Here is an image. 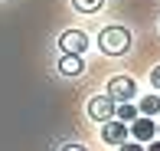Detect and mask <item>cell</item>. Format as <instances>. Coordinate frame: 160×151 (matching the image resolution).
Instances as JSON below:
<instances>
[{"label":"cell","mask_w":160,"mask_h":151,"mask_svg":"<svg viewBox=\"0 0 160 151\" xmlns=\"http://www.w3.org/2000/svg\"><path fill=\"white\" fill-rule=\"evenodd\" d=\"M137 112H141L144 118L157 115V112H160V95H144V99H141V105H137Z\"/></svg>","instance_id":"9c48e42d"},{"label":"cell","mask_w":160,"mask_h":151,"mask_svg":"<svg viewBox=\"0 0 160 151\" xmlns=\"http://www.w3.org/2000/svg\"><path fill=\"white\" fill-rule=\"evenodd\" d=\"M131 138V132H128V125H121L118 118H111V121H105L101 125V141H108V145H124V141Z\"/></svg>","instance_id":"5b68a950"},{"label":"cell","mask_w":160,"mask_h":151,"mask_svg":"<svg viewBox=\"0 0 160 151\" xmlns=\"http://www.w3.org/2000/svg\"><path fill=\"white\" fill-rule=\"evenodd\" d=\"M157 135H160V125H157Z\"/></svg>","instance_id":"9a60e30c"},{"label":"cell","mask_w":160,"mask_h":151,"mask_svg":"<svg viewBox=\"0 0 160 151\" xmlns=\"http://www.w3.org/2000/svg\"><path fill=\"white\" fill-rule=\"evenodd\" d=\"M134 92H137V85H134V79L131 76H114L111 82H108V89H105V95L111 99L114 105H124L134 99Z\"/></svg>","instance_id":"7a4b0ae2"},{"label":"cell","mask_w":160,"mask_h":151,"mask_svg":"<svg viewBox=\"0 0 160 151\" xmlns=\"http://www.w3.org/2000/svg\"><path fill=\"white\" fill-rule=\"evenodd\" d=\"M59 73L62 76H82L85 73V59L82 56H62L59 59Z\"/></svg>","instance_id":"52a82bcc"},{"label":"cell","mask_w":160,"mask_h":151,"mask_svg":"<svg viewBox=\"0 0 160 151\" xmlns=\"http://www.w3.org/2000/svg\"><path fill=\"white\" fill-rule=\"evenodd\" d=\"M59 49H62V56H82L88 49V36L82 30H65L59 36Z\"/></svg>","instance_id":"3957f363"},{"label":"cell","mask_w":160,"mask_h":151,"mask_svg":"<svg viewBox=\"0 0 160 151\" xmlns=\"http://www.w3.org/2000/svg\"><path fill=\"white\" fill-rule=\"evenodd\" d=\"M101 3H105V0H72V7H75L78 13H95V10H101Z\"/></svg>","instance_id":"30bf717a"},{"label":"cell","mask_w":160,"mask_h":151,"mask_svg":"<svg viewBox=\"0 0 160 151\" xmlns=\"http://www.w3.org/2000/svg\"><path fill=\"white\" fill-rule=\"evenodd\" d=\"M88 118H95V121H111L114 118V102L108 95H92L88 99Z\"/></svg>","instance_id":"277c9868"},{"label":"cell","mask_w":160,"mask_h":151,"mask_svg":"<svg viewBox=\"0 0 160 151\" xmlns=\"http://www.w3.org/2000/svg\"><path fill=\"white\" fill-rule=\"evenodd\" d=\"M62 151H85V148H82V145H65Z\"/></svg>","instance_id":"5bb4252c"},{"label":"cell","mask_w":160,"mask_h":151,"mask_svg":"<svg viewBox=\"0 0 160 151\" xmlns=\"http://www.w3.org/2000/svg\"><path fill=\"white\" fill-rule=\"evenodd\" d=\"M114 118H118L121 125H131V121H137V118H141V112H137L131 102H124V105H114Z\"/></svg>","instance_id":"ba28073f"},{"label":"cell","mask_w":160,"mask_h":151,"mask_svg":"<svg viewBox=\"0 0 160 151\" xmlns=\"http://www.w3.org/2000/svg\"><path fill=\"white\" fill-rule=\"evenodd\" d=\"M150 85H154V89H160V66L150 73Z\"/></svg>","instance_id":"7c38bea8"},{"label":"cell","mask_w":160,"mask_h":151,"mask_svg":"<svg viewBox=\"0 0 160 151\" xmlns=\"http://www.w3.org/2000/svg\"><path fill=\"white\" fill-rule=\"evenodd\" d=\"M118 151H144V145H137V141H124Z\"/></svg>","instance_id":"8fae6325"},{"label":"cell","mask_w":160,"mask_h":151,"mask_svg":"<svg viewBox=\"0 0 160 151\" xmlns=\"http://www.w3.org/2000/svg\"><path fill=\"white\" fill-rule=\"evenodd\" d=\"M98 49L108 56H121L131 49V33L124 30V26H105L98 36Z\"/></svg>","instance_id":"6da1fadb"},{"label":"cell","mask_w":160,"mask_h":151,"mask_svg":"<svg viewBox=\"0 0 160 151\" xmlns=\"http://www.w3.org/2000/svg\"><path fill=\"white\" fill-rule=\"evenodd\" d=\"M144 151H160V141H150V145L144 148Z\"/></svg>","instance_id":"4fadbf2b"},{"label":"cell","mask_w":160,"mask_h":151,"mask_svg":"<svg viewBox=\"0 0 160 151\" xmlns=\"http://www.w3.org/2000/svg\"><path fill=\"white\" fill-rule=\"evenodd\" d=\"M128 132H131V138L141 145V141H150V138L157 135V121H154V118H144V115H141L137 121H131V125H128Z\"/></svg>","instance_id":"8992f818"}]
</instances>
